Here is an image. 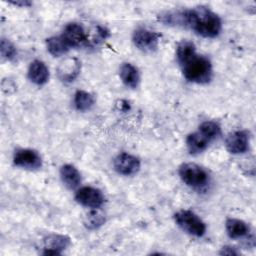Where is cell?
<instances>
[{
	"mask_svg": "<svg viewBox=\"0 0 256 256\" xmlns=\"http://www.w3.org/2000/svg\"><path fill=\"white\" fill-rule=\"evenodd\" d=\"M181 25L190 27L199 35L206 38L216 37L222 28L221 20L218 15L202 6L182 11Z\"/></svg>",
	"mask_w": 256,
	"mask_h": 256,
	"instance_id": "6da1fadb",
	"label": "cell"
},
{
	"mask_svg": "<svg viewBox=\"0 0 256 256\" xmlns=\"http://www.w3.org/2000/svg\"><path fill=\"white\" fill-rule=\"evenodd\" d=\"M185 78L191 82L205 84L211 80L212 65L208 58L194 54L181 64Z\"/></svg>",
	"mask_w": 256,
	"mask_h": 256,
	"instance_id": "7a4b0ae2",
	"label": "cell"
},
{
	"mask_svg": "<svg viewBox=\"0 0 256 256\" xmlns=\"http://www.w3.org/2000/svg\"><path fill=\"white\" fill-rule=\"evenodd\" d=\"M181 180L193 189H203L209 183V174L201 166L195 163H184L179 167Z\"/></svg>",
	"mask_w": 256,
	"mask_h": 256,
	"instance_id": "3957f363",
	"label": "cell"
},
{
	"mask_svg": "<svg viewBox=\"0 0 256 256\" xmlns=\"http://www.w3.org/2000/svg\"><path fill=\"white\" fill-rule=\"evenodd\" d=\"M176 224L185 232L195 237H201L205 234V223L192 211L180 210L174 215Z\"/></svg>",
	"mask_w": 256,
	"mask_h": 256,
	"instance_id": "277c9868",
	"label": "cell"
},
{
	"mask_svg": "<svg viewBox=\"0 0 256 256\" xmlns=\"http://www.w3.org/2000/svg\"><path fill=\"white\" fill-rule=\"evenodd\" d=\"M75 199L81 205L92 209H97L104 203L102 192L99 189L90 186H84L78 189L75 194Z\"/></svg>",
	"mask_w": 256,
	"mask_h": 256,
	"instance_id": "5b68a950",
	"label": "cell"
},
{
	"mask_svg": "<svg viewBox=\"0 0 256 256\" xmlns=\"http://www.w3.org/2000/svg\"><path fill=\"white\" fill-rule=\"evenodd\" d=\"M160 35L146 28H138L133 33L134 45L142 51H153L157 48Z\"/></svg>",
	"mask_w": 256,
	"mask_h": 256,
	"instance_id": "8992f818",
	"label": "cell"
},
{
	"mask_svg": "<svg viewBox=\"0 0 256 256\" xmlns=\"http://www.w3.org/2000/svg\"><path fill=\"white\" fill-rule=\"evenodd\" d=\"M13 162L16 166L28 170H37L42 166L41 156L32 149H18L15 151Z\"/></svg>",
	"mask_w": 256,
	"mask_h": 256,
	"instance_id": "52a82bcc",
	"label": "cell"
},
{
	"mask_svg": "<svg viewBox=\"0 0 256 256\" xmlns=\"http://www.w3.org/2000/svg\"><path fill=\"white\" fill-rule=\"evenodd\" d=\"M61 36L70 48H80L87 44V35L84 28L78 23H69L65 26Z\"/></svg>",
	"mask_w": 256,
	"mask_h": 256,
	"instance_id": "ba28073f",
	"label": "cell"
},
{
	"mask_svg": "<svg viewBox=\"0 0 256 256\" xmlns=\"http://www.w3.org/2000/svg\"><path fill=\"white\" fill-rule=\"evenodd\" d=\"M114 169L122 175H133L136 174L140 169V161L137 157L128 154L121 153L119 154L113 162Z\"/></svg>",
	"mask_w": 256,
	"mask_h": 256,
	"instance_id": "9c48e42d",
	"label": "cell"
},
{
	"mask_svg": "<svg viewBox=\"0 0 256 256\" xmlns=\"http://www.w3.org/2000/svg\"><path fill=\"white\" fill-rule=\"evenodd\" d=\"M226 148L232 154H242L249 149V133L238 130L231 133L226 139Z\"/></svg>",
	"mask_w": 256,
	"mask_h": 256,
	"instance_id": "30bf717a",
	"label": "cell"
},
{
	"mask_svg": "<svg viewBox=\"0 0 256 256\" xmlns=\"http://www.w3.org/2000/svg\"><path fill=\"white\" fill-rule=\"evenodd\" d=\"M80 62L76 58L64 59L57 67V75L63 82H72L80 72Z\"/></svg>",
	"mask_w": 256,
	"mask_h": 256,
	"instance_id": "8fae6325",
	"label": "cell"
},
{
	"mask_svg": "<svg viewBox=\"0 0 256 256\" xmlns=\"http://www.w3.org/2000/svg\"><path fill=\"white\" fill-rule=\"evenodd\" d=\"M70 244L68 237L64 235H50L44 239V255H60L61 251Z\"/></svg>",
	"mask_w": 256,
	"mask_h": 256,
	"instance_id": "7c38bea8",
	"label": "cell"
},
{
	"mask_svg": "<svg viewBox=\"0 0 256 256\" xmlns=\"http://www.w3.org/2000/svg\"><path fill=\"white\" fill-rule=\"evenodd\" d=\"M28 77L36 85H43L49 79V70L46 64L40 60L31 62L28 69Z\"/></svg>",
	"mask_w": 256,
	"mask_h": 256,
	"instance_id": "4fadbf2b",
	"label": "cell"
},
{
	"mask_svg": "<svg viewBox=\"0 0 256 256\" xmlns=\"http://www.w3.org/2000/svg\"><path fill=\"white\" fill-rule=\"evenodd\" d=\"M60 177L68 189H75L81 183L80 172L73 165L65 164L60 168Z\"/></svg>",
	"mask_w": 256,
	"mask_h": 256,
	"instance_id": "5bb4252c",
	"label": "cell"
},
{
	"mask_svg": "<svg viewBox=\"0 0 256 256\" xmlns=\"http://www.w3.org/2000/svg\"><path fill=\"white\" fill-rule=\"evenodd\" d=\"M209 143L210 141L199 131L189 134L186 138V145L190 154H198L203 152L208 147Z\"/></svg>",
	"mask_w": 256,
	"mask_h": 256,
	"instance_id": "9a60e30c",
	"label": "cell"
},
{
	"mask_svg": "<svg viewBox=\"0 0 256 256\" xmlns=\"http://www.w3.org/2000/svg\"><path fill=\"white\" fill-rule=\"evenodd\" d=\"M120 78L122 82L130 88H136L139 83V72L131 63H123L120 67Z\"/></svg>",
	"mask_w": 256,
	"mask_h": 256,
	"instance_id": "2e32d148",
	"label": "cell"
},
{
	"mask_svg": "<svg viewBox=\"0 0 256 256\" xmlns=\"http://www.w3.org/2000/svg\"><path fill=\"white\" fill-rule=\"evenodd\" d=\"M227 234L232 239H237L245 236L249 232L248 225L239 219L228 218L225 223Z\"/></svg>",
	"mask_w": 256,
	"mask_h": 256,
	"instance_id": "e0dca14e",
	"label": "cell"
},
{
	"mask_svg": "<svg viewBox=\"0 0 256 256\" xmlns=\"http://www.w3.org/2000/svg\"><path fill=\"white\" fill-rule=\"evenodd\" d=\"M46 44H47L48 52L55 57H59L66 54L70 49L69 45L61 35L52 36L48 38L46 41Z\"/></svg>",
	"mask_w": 256,
	"mask_h": 256,
	"instance_id": "ac0fdd59",
	"label": "cell"
},
{
	"mask_svg": "<svg viewBox=\"0 0 256 256\" xmlns=\"http://www.w3.org/2000/svg\"><path fill=\"white\" fill-rule=\"evenodd\" d=\"M94 103V97L86 91L78 90L74 95V105L79 111H87L91 109Z\"/></svg>",
	"mask_w": 256,
	"mask_h": 256,
	"instance_id": "d6986e66",
	"label": "cell"
},
{
	"mask_svg": "<svg viewBox=\"0 0 256 256\" xmlns=\"http://www.w3.org/2000/svg\"><path fill=\"white\" fill-rule=\"evenodd\" d=\"M195 53V45L188 40L181 41L176 48V56L180 65L187 59H189L191 56H193Z\"/></svg>",
	"mask_w": 256,
	"mask_h": 256,
	"instance_id": "ffe728a7",
	"label": "cell"
},
{
	"mask_svg": "<svg viewBox=\"0 0 256 256\" xmlns=\"http://www.w3.org/2000/svg\"><path fill=\"white\" fill-rule=\"evenodd\" d=\"M198 131L204 135L210 142L218 138L221 134V128L214 121H205L200 124Z\"/></svg>",
	"mask_w": 256,
	"mask_h": 256,
	"instance_id": "44dd1931",
	"label": "cell"
},
{
	"mask_svg": "<svg viewBox=\"0 0 256 256\" xmlns=\"http://www.w3.org/2000/svg\"><path fill=\"white\" fill-rule=\"evenodd\" d=\"M0 51H1L2 57L7 60L14 59L17 54L15 46L9 40L4 38L1 40V43H0Z\"/></svg>",
	"mask_w": 256,
	"mask_h": 256,
	"instance_id": "7402d4cb",
	"label": "cell"
},
{
	"mask_svg": "<svg viewBox=\"0 0 256 256\" xmlns=\"http://www.w3.org/2000/svg\"><path fill=\"white\" fill-rule=\"evenodd\" d=\"M104 217L97 211H94L87 216V221L85 223L88 228H97L101 226L104 223Z\"/></svg>",
	"mask_w": 256,
	"mask_h": 256,
	"instance_id": "603a6c76",
	"label": "cell"
},
{
	"mask_svg": "<svg viewBox=\"0 0 256 256\" xmlns=\"http://www.w3.org/2000/svg\"><path fill=\"white\" fill-rule=\"evenodd\" d=\"M9 3L12 4V5L18 6V7H28V6H30V5L32 4V3H31L30 1H28V0H16V1L10 0Z\"/></svg>",
	"mask_w": 256,
	"mask_h": 256,
	"instance_id": "cb8c5ba5",
	"label": "cell"
},
{
	"mask_svg": "<svg viewBox=\"0 0 256 256\" xmlns=\"http://www.w3.org/2000/svg\"><path fill=\"white\" fill-rule=\"evenodd\" d=\"M220 254H224V255H238L239 253L235 250V248L226 246V247L222 248V250L220 251Z\"/></svg>",
	"mask_w": 256,
	"mask_h": 256,
	"instance_id": "d4e9b609",
	"label": "cell"
}]
</instances>
